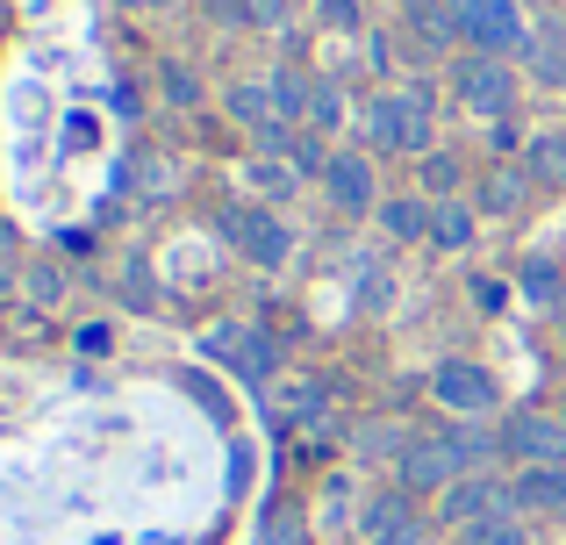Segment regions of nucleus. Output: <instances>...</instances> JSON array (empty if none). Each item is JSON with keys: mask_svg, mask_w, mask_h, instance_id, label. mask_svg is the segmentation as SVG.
Masks as SVG:
<instances>
[{"mask_svg": "<svg viewBox=\"0 0 566 545\" xmlns=\"http://www.w3.org/2000/svg\"><path fill=\"white\" fill-rule=\"evenodd\" d=\"M366 137H374V158H423V151H438V108H430V86L380 94L374 108H366Z\"/></svg>", "mask_w": 566, "mask_h": 545, "instance_id": "1", "label": "nucleus"}, {"mask_svg": "<svg viewBox=\"0 0 566 545\" xmlns=\"http://www.w3.org/2000/svg\"><path fill=\"white\" fill-rule=\"evenodd\" d=\"M488 517H524V510H516V489H510V467H495V474H467V481H452V489L430 503V524H438L444 538L467 532V524H488Z\"/></svg>", "mask_w": 566, "mask_h": 545, "instance_id": "2", "label": "nucleus"}, {"mask_svg": "<svg viewBox=\"0 0 566 545\" xmlns=\"http://www.w3.org/2000/svg\"><path fill=\"white\" fill-rule=\"evenodd\" d=\"M516 72H510V57H488V51H467L452 65V101L467 115H488V123H510L516 115Z\"/></svg>", "mask_w": 566, "mask_h": 545, "instance_id": "3", "label": "nucleus"}, {"mask_svg": "<svg viewBox=\"0 0 566 545\" xmlns=\"http://www.w3.org/2000/svg\"><path fill=\"white\" fill-rule=\"evenodd\" d=\"M502 431V467H566V409H510Z\"/></svg>", "mask_w": 566, "mask_h": 545, "instance_id": "4", "label": "nucleus"}, {"mask_svg": "<svg viewBox=\"0 0 566 545\" xmlns=\"http://www.w3.org/2000/svg\"><path fill=\"white\" fill-rule=\"evenodd\" d=\"M430 395H438L444 417H467V423H488L502 409V380L488 374L481 359H444L438 374H430Z\"/></svg>", "mask_w": 566, "mask_h": 545, "instance_id": "5", "label": "nucleus"}, {"mask_svg": "<svg viewBox=\"0 0 566 545\" xmlns=\"http://www.w3.org/2000/svg\"><path fill=\"white\" fill-rule=\"evenodd\" d=\"M452 22L467 36V51H488V57L531 51V29L516 14V0H452Z\"/></svg>", "mask_w": 566, "mask_h": 545, "instance_id": "6", "label": "nucleus"}, {"mask_svg": "<svg viewBox=\"0 0 566 545\" xmlns=\"http://www.w3.org/2000/svg\"><path fill=\"white\" fill-rule=\"evenodd\" d=\"M323 195H331V209L337 216H352V223H374V209H380V166H374V151H331V166H323Z\"/></svg>", "mask_w": 566, "mask_h": 545, "instance_id": "7", "label": "nucleus"}, {"mask_svg": "<svg viewBox=\"0 0 566 545\" xmlns=\"http://www.w3.org/2000/svg\"><path fill=\"white\" fill-rule=\"evenodd\" d=\"M222 238H230L251 266H287V259H294V230L280 223L273 209H251V201L222 209Z\"/></svg>", "mask_w": 566, "mask_h": 545, "instance_id": "8", "label": "nucleus"}, {"mask_svg": "<svg viewBox=\"0 0 566 545\" xmlns=\"http://www.w3.org/2000/svg\"><path fill=\"white\" fill-rule=\"evenodd\" d=\"M452 481H467V467L452 460V446H444L438 431H416V438H409V452L395 460V489H409L416 503H423V495L438 503V495L452 489Z\"/></svg>", "mask_w": 566, "mask_h": 545, "instance_id": "9", "label": "nucleus"}, {"mask_svg": "<svg viewBox=\"0 0 566 545\" xmlns=\"http://www.w3.org/2000/svg\"><path fill=\"white\" fill-rule=\"evenodd\" d=\"M208 359H222L244 388H265L273 366H280V337L244 331V323H222V331H208Z\"/></svg>", "mask_w": 566, "mask_h": 545, "instance_id": "10", "label": "nucleus"}, {"mask_svg": "<svg viewBox=\"0 0 566 545\" xmlns=\"http://www.w3.org/2000/svg\"><path fill=\"white\" fill-rule=\"evenodd\" d=\"M531 166L524 158H510V166H488V180L473 187V209H481V223H516V216L531 209Z\"/></svg>", "mask_w": 566, "mask_h": 545, "instance_id": "11", "label": "nucleus"}, {"mask_svg": "<svg viewBox=\"0 0 566 545\" xmlns=\"http://www.w3.org/2000/svg\"><path fill=\"white\" fill-rule=\"evenodd\" d=\"M430 216H438V201L423 187H401V195H380L374 223H380L387 244H430Z\"/></svg>", "mask_w": 566, "mask_h": 545, "instance_id": "12", "label": "nucleus"}, {"mask_svg": "<svg viewBox=\"0 0 566 545\" xmlns=\"http://www.w3.org/2000/svg\"><path fill=\"white\" fill-rule=\"evenodd\" d=\"M510 489L524 517H553L566 524V467H510Z\"/></svg>", "mask_w": 566, "mask_h": 545, "instance_id": "13", "label": "nucleus"}, {"mask_svg": "<svg viewBox=\"0 0 566 545\" xmlns=\"http://www.w3.org/2000/svg\"><path fill=\"white\" fill-rule=\"evenodd\" d=\"M473 238H481V209H473L467 195L438 201V216H430V252L459 259V252H473Z\"/></svg>", "mask_w": 566, "mask_h": 545, "instance_id": "14", "label": "nucleus"}, {"mask_svg": "<svg viewBox=\"0 0 566 545\" xmlns=\"http://www.w3.org/2000/svg\"><path fill=\"white\" fill-rule=\"evenodd\" d=\"M323 409H331V380H316V374L287 380V388L273 395V417H280V423H294V431H302V423H316Z\"/></svg>", "mask_w": 566, "mask_h": 545, "instance_id": "15", "label": "nucleus"}, {"mask_svg": "<svg viewBox=\"0 0 566 545\" xmlns=\"http://www.w3.org/2000/svg\"><path fill=\"white\" fill-rule=\"evenodd\" d=\"M409 423H395V417H374V423H352V460H387L395 467L401 452H409Z\"/></svg>", "mask_w": 566, "mask_h": 545, "instance_id": "16", "label": "nucleus"}, {"mask_svg": "<svg viewBox=\"0 0 566 545\" xmlns=\"http://www.w3.org/2000/svg\"><path fill=\"white\" fill-rule=\"evenodd\" d=\"M409 517H423V510H416V495H409V489H387V495H374V503L359 510V538L380 545L387 532H401Z\"/></svg>", "mask_w": 566, "mask_h": 545, "instance_id": "17", "label": "nucleus"}, {"mask_svg": "<svg viewBox=\"0 0 566 545\" xmlns=\"http://www.w3.org/2000/svg\"><path fill=\"white\" fill-rule=\"evenodd\" d=\"M524 166H531V180H538V187H566V129H531Z\"/></svg>", "mask_w": 566, "mask_h": 545, "instance_id": "18", "label": "nucleus"}, {"mask_svg": "<svg viewBox=\"0 0 566 545\" xmlns=\"http://www.w3.org/2000/svg\"><path fill=\"white\" fill-rule=\"evenodd\" d=\"M230 115L251 129V137H265V129L280 123V108H273V86H259V80H237V86H230Z\"/></svg>", "mask_w": 566, "mask_h": 545, "instance_id": "19", "label": "nucleus"}, {"mask_svg": "<svg viewBox=\"0 0 566 545\" xmlns=\"http://www.w3.org/2000/svg\"><path fill=\"white\" fill-rule=\"evenodd\" d=\"M524 72H531V80H545V86H566V29H545V36H531Z\"/></svg>", "mask_w": 566, "mask_h": 545, "instance_id": "20", "label": "nucleus"}, {"mask_svg": "<svg viewBox=\"0 0 566 545\" xmlns=\"http://www.w3.org/2000/svg\"><path fill=\"white\" fill-rule=\"evenodd\" d=\"M516 287H524V302H538V308H559V302H566V273H559L545 252H538V259H524Z\"/></svg>", "mask_w": 566, "mask_h": 545, "instance_id": "21", "label": "nucleus"}, {"mask_svg": "<svg viewBox=\"0 0 566 545\" xmlns=\"http://www.w3.org/2000/svg\"><path fill=\"white\" fill-rule=\"evenodd\" d=\"M416 187H423L430 201H452L459 195V151H444V144L423 151V158H416Z\"/></svg>", "mask_w": 566, "mask_h": 545, "instance_id": "22", "label": "nucleus"}, {"mask_svg": "<svg viewBox=\"0 0 566 545\" xmlns=\"http://www.w3.org/2000/svg\"><path fill=\"white\" fill-rule=\"evenodd\" d=\"M265 86H273V108H280V123H294V129H302V123H308V101H316V86H308L302 72H287V65H280Z\"/></svg>", "mask_w": 566, "mask_h": 545, "instance_id": "23", "label": "nucleus"}, {"mask_svg": "<svg viewBox=\"0 0 566 545\" xmlns=\"http://www.w3.org/2000/svg\"><path fill=\"white\" fill-rule=\"evenodd\" d=\"M158 94H166L172 108H201V80H193L187 65H172V57L158 65Z\"/></svg>", "mask_w": 566, "mask_h": 545, "instance_id": "24", "label": "nucleus"}, {"mask_svg": "<svg viewBox=\"0 0 566 545\" xmlns=\"http://www.w3.org/2000/svg\"><path fill=\"white\" fill-rule=\"evenodd\" d=\"M123 302L137 308V316H151V308H158V287H151V266H144V259H129V273H123Z\"/></svg>", "mask_w": 566, "mask_h": 545, "instance_id": "25", "label": "nucleus"}, {"mask_svg": "<svg viewBox=\"0 0 566 545\" xmlns=\"http://www.w3.org/2000/svg\"><path fill=\"white\" fill-rule=\"evenodd\" d=\"M265 545H308V517L302 510H273L265 517Z\"/></svg>", "mask_w": 566, "mask_h": 545, "instance_id": "26", "label": "nucleus"}, {"mask_svg": "<svg viewBox=\"0 0 566 545\" xmlns=\"http://www.w3.org/2000/svg\"><path fill=\"white\" fill-rule=\"evenodd\" d=\"M72 345H80L86 359H101V352H115V331H108V323H80V331H72Z\"/></svg>", "mask_w": 566, "mask_h": 545, "instance_id": "27", "label": "nucleus"}, {"mask_svg": "<svg viewBox=\"0 0 566 545\" xmlns=\"http://www.w3.org/2000/svg\"><path fill=\"white\" fill-rule=\"evenodd\" d=\"M488 144H495L502 158H524V144H531V137H524L516 123H495V129H488Z\"/></svg>", "mask_w": 566, "mask_h": 545, "instance_id": "28", "label": "nucleus"}, {"mask_svg": "<svg viewBox=\"0 0 566 545\" xmlns=\"http://www.w3.org/2000/svg\"><path fill=\"white\" fill-rule=\"evenodd\" d=\"M323 22L331 29H359L366 14H359V0H323Z\"/></svg>", "mask_w": 566, "mask_h": 545, "instance_id": "29", "label": "nucleus"}, {"mask_svg": "<svg viewBox=\"0 0 566 545\" xmlns=\"http://www.w3.org/2000/svg\"><path fill=\"white\" fill-rule=\"evenodd\" d=\"M473 302H481V308H502V280L481 273V280H473Z\"/></svg>", "mask_w": 566, "mask_h": 545, "instance_id": "30", "label": "nucleus"}, {"mask_svg": "<svg viewBox=\"0 0 566 545\" xmlns=\"http://www.w3.org/2000/svg\"><path fill=\"white\" fill-rule=\"evenodd\" d=\"M553 323H559V337H566V302H559V308H553Z\"/></svg>", "mask_w": 566, "mask_h": 545, "instance_id": "31", "label": "nucleus"}, {"mask_svg": "<svg viewBox=\"0 0 566 545\" xmlns=\"http://www.w3.org/2000/svg\"><path fill=\"white\" fill-rule=\"evenodd\" d=\"M151 8H180V0H151Z\"/></svg>", "mask_w": 566, "mask_h": 545, "instance_id": "32", "label": "nucleus"}]
</instances>
